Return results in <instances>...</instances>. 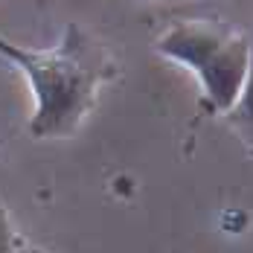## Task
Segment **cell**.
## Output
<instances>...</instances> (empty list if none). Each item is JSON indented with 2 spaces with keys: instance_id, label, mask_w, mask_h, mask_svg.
<instances>
[{
  "instance_id": "5b68a950",
  "label": "cell",
  "mask_w": 253,
  "mask_h": 253,
  "mask_svg": "<svg viewBox=\"0 0 253 253\" xmlns=\"http://www.w3.org/2000/svg\"><path fill=\"white\" fill-rule=\"evenodd\" d=\"M26 253H47V251H38V248H32V251H26Z\"/></svg>"
},
{
  "instance_id": "277c9868",
  "label": "cell",
  "mask_w": 253,
  "mask_h": 253,
  "mask_svg": "<svg viewBox=\"0 0 253 253\" xmlns=\"http://www.w3.org/2000/svg\"><path fill=\"white\" fill-rule=\"evenodd\" d=\"M0 253H26L18 233L12 230V221H9V212H6L3 201H0Z\"/></svg>"
},
{
  "instance_id": "3957f363",
  "label": "cell",
  "mask_w": 253,
  "mask_h": 253,
  "mask_svg": "<svg viewBox=\"0 0 253 253\" xmlns=\"http://www.w3.org/2000/svg\"><path fill=\"white\" fill-rule=\"evenodd\" d=\"M230 126L236 128V134L248 143V149L253 152V35H251V61H248V76L242 84L239 99L233 102V108L227 111Z\"/></svg>"
},
{
  "instance_id": "8992f818",
  "label": "cell",
  "mask_w": 253,
  "mask_h": 253,
  "mask_svg": "<svg viewBox=\"0 0 253 253\" xmlns=\"http://www.w3.org/2000/svg\"><path fill=\"white\" fill-rule=\"evenodd\" d=\"M251 154H253V152H251Z\"/></svg>"
},
{
  "instance_id": "7a4b0ae2",
  "label": "cell",
  "mask_w": 253,
  "mask_h": 253,
  "mask_svg": "<svg viewBox=\"0 0 253 253\" xmlns=\"http://www.w3.org/2000/svg\"><path fill=\"white\" fill-rule=\"evenodd\" d=\"M154 50L186 64L201 79L207 105L212 111L227 114L233 102L239 99L251 61V38H245L242 32L218 21L189 18L175 21L157 38Z\"/></svg>"
},
{
  "instance_id": "6da1fadb",
  "label": "cell",
  "mask_w": 253,
  "mask_h": 253,
  "mask_svg": "<svg viewBox=\"0 0 253 253\" xmlns=\"http://www.w3.org/2000/svg\"><path fill=\"white\" fill-rule=\"evenodd\" d=\"M0 55L21 67L29 79L35 114L29 134L35 140L73 134L96 102V90L111 76V58L99 41L70 24L52 50L18 47L0 35Z\"/></svg>"
}]
</instances>
